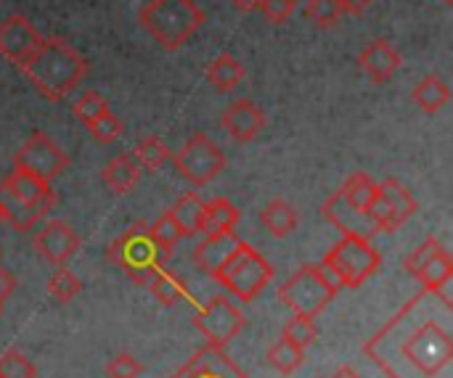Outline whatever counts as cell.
Masks as SVG:
<instances>
[{
	"instance_id": "obj_1",
	"label": "cell",
	"mask_w": 453,
	"mask_h": 378,
	"mask_svg": "<svg viewBox=\"0 0 453 378\" xmlns=\"http://www.w3.org/2000/svg\"><path fill=\"white\" fill-rule=\"evenodd\" d=\"M422 291L382 326L364 352L390 378H451L453 339L430 315H419Z\"/></svg>"
},
{
	"instance_id": "obj_2",
	"label": "cell",
	"mask_w": 453,
	"mask_h": 378,
	"mask_svg": "<svg viewBox=\"0 0 453 378\" xmlns=\"http://www.w3.org/2000/svg\"><path fill=\"white\" fill-rule=\"evenodd\" d=\"M48 101H64L88 74V61L61 37H42L40 48L19 66Z\"/></svg>"
},
{
	"instance_id": "obj_3",
	"label": "cell",
	"mask_w": 453,
	"mask_h": 378,
	"mask_svg": "<svg viewBox=\"0 0 453 378\" xmlns=\"http://www.w3.org/2000/svg\"><path fill=\"white\" fill-rule=\"evenodd\" d=\"M138 21L165 50H178L204 26L207 13L194 0H149Z\"/></svg>"
},
{
	"instance_id": "obj_4",
	"label": "cell",
	"mask_w": 453,
	"mask_h": 378,
	"mask_svg": "<svg viewBox=\"0 0 453 378\" xmlns=\"http://www.w3.org/2000/svg\"><path fill=\"white\" fill-rule=\"evenodd\" d=\"M109 262H114L117 268H122L130 281H135L138 286H146L149 276L159 268H165L173 257V252L157 246L149 236V223H135L133 228H127L119 238H114L106 249Z\"/></svg>"
},
{
	"instance_id": "obj_5",
	"label": "cell",
	"mask_w": 453,
	"mask_h": 378,
	"mask_svg": "<svg viewBox=\"0 0 453 378\" xmlns=\"http://www.w3.org/2000/svg\"><path fill=\"white\" fill-rule=\"evenodd\" d=\"M321 265L332 273L340 289H361L382 265L380 249L372 238L364 236H342L321 260Z\"/></svg>"
},
{
	"instance_id": "obj_6",
	"label": "cell",
	"mask_w": 453,
	"mask_h": 378,
	"mask_svg": "<svg viewBox=\"0 0 453 378\" xmlns=\"http://www.w3.org/2000/svg\"><path fill=\"white\" fill-rule=\"evenodd\" d=\"M340 294V284L324 265H305L279 286V302L295 315L316 318Z\"/></svg>"
},
{
	"instance_id": "obj_7",
	"label": "cell",
	"mask_w": 453,
	"mask_h": 378,
	"mask_svg": "<svg viewBox=\"0 0 453 378\" xmlns=\"http://www.w3.org/2000/svg\"><path fill=\"white\" fill-rule=\"evenodd\" d=\"M228 294H234L242 302H252L271 281H273V268L271 262L250 244H239L228 260L220 265L215 278Z\"/></svg>"
},
{
	"instance_id": "obj_8",
	"label": "cell",
	"mask_w": 453,
	"mask_h": 378,
	"mask_svg": "<svg viewBox=\"0 0 453 378\" xmlns=\"http://www.w3.org/2000/svg\"><path fill=\"white\" fill-rule=\"evenodd\" d=\"M173 164L191 185H207L226 170V154L210 135L196 132L173 156Z\"/></svg>"
},
{
	"instance_id": "obj_9",
	"label": "cell",
	"mask_w": 453,
	"mask_h": 378,
	"mask_svg": "<svg viewBox=\"0 0 453 378\" xmlns=\"http://www.w3.org/2000/svg\"><path fill=\"white\" fill-rule=\"evenodd\" d=\"M247 326L244 313L228 297H212L204 307L196 310L194 329L204 336L212 347H228Z\"/></svg>"
},
{
	"instance_id": "obj_10",
	"label": "cell",
	"mask_w": 453,
	"mask_h": 378,
	"mask_svg": "<svg viewBox=\"0 0 453 378\" xmlns=\"http://www.w3.org/2000/svg\"><path fill=\"white\" fill-rule=\"evenodd\" d=\"M13 167L27 170L29 175H37L40 180H53L58 175H64V170L69 167V156L66 151L42 130L32 132L29 140L13 154Z\"/></svg>"
},
{
	"instance_id": "obj_11",
	"label": "cell",
	"mask_w": 453,
	"mask_h": 378,
	"mask_svg": "<svg viewBox=\"0 0 453 378\" xmlns=\"http://www.w3.org/2000/svg\"><path fill=\"white\" fill-rule=\"evenodd\" d=\"M32 244H35V252L48 265L61 268V265H66L77 254L80 233L69 223H64V220H48V223L40 225V231L35 233Z\"/></svg>"
},
{
	"instance_id": "obj_12",
	"label": "cell",
	"mask_w": 453,
	"mask_h": 378,
	"mask_svg": "<svg viewBox=\"0 0 453 378\" xmlns=\"http://www.w3.org/2000/svg\"><path fill=\"white\" fill-rule=\"evenodd\" d=\"M40 32L24 13H11L5 21H0V56L11 64L21 66L40 48Z\"/></svg>"
},
{
	"instance_id": "obj_13",
	"label": "cell",
	"mask_w": 453,
	"mask_h": 378,
	"mask_svg": "<svg viewBox=\"0 0 453 378\" xmlns=\"http://www.w3.org/2000/svg\"><path fill=\"white\" fill-rule=\"evenodd\" d=\"M321 215L324 220H329L342 236H364V238H374L380 233V228L374 225V220L366 215V212H358L353 209L345 199H342V191H334L326 204L321 207Z\"/></svg>"
},
{
	"instance_id": "obj_14",
	"label": "cell",
	"mask_w": 453,
	"mask_h": 378,
	"mask_svg": "<svg viewBox=\"0 0 453 378\" xmlns=\"http://www.w3.org/2000/svg\"><path fill=\"white\" fill-rule=\"evenodd\" d=\"M178 378H250L228 355L223 347L204 344L178 374Z\"/></svg>"
},
{
	"instance_id": "obj_15",
	"label": "cell",
	"mask_w": 453,
	"mask_h": 378,
	"mask_svg": "<svg viewBox=\"0 0 453 378\" xmlns=\"http://www.w3.org/2000/svg\"><path fill=\"white\" fill-rule=\"evenodd\" d=\"M220 125H223V130L231 135V140H236V143H250V140H255V138L263 132V127H265V114H263L250 98H242V101H234V103L223 111Z\"/></svg>"
},
{
	"instance_id": "obj_16",
	"label": "cell",
	"mask_w": 453,
	"mask_h": 378,
	"mask_svg": "<svg viewBox=\"0 0 453 378\" xmlns=\"http://www.w3.org/2000/svg\"><path fill=\"white\" fill-rule=\"evenodd\" d=\"M358 64H361V69L366 72V77H369L372 82L385 85V82H390V79L398 74L403 58H401V53H398L388 40L380 37V40H372V42L361 50Z\"/></svg>"
},
{
	"instance_id": "obj_17",
	"label": "cell",
	"mask_w": 453,
	"mask_h": 378,
	"mask_svg": "<svg viewBox=\"0 0 453 378\" xmlns=\"http://www.w3.org/2000/svg\"><path fill=\"white\" fill-rule=\"evenodd\" d=\"M239 244H242V238H239L234 231L210 233V236L194 249V265H196L204 276L215 278V273L220 270V265L228 260V254H231Z\"/></svg>"
},
{
	"instance_id": "obj_18",
	"label": "cell",
	"mask_w": 453,
	"mask_h": 378,
	"mask_svg": "<svg viewBox=\"0 0 453 378\" xmlns=\"http://www.w3.org/2000/svg\"><path fill=\"white\" fill-rule=\"evenodd\" d=\"M13 199L24 201V204H45V201H56V193L50 188L48 180H40L37 175H29L27 170L13 167L5 178L3 185Z\"/></svg>"
},
{
	"instance_id": "obj_19",
	"label": "cell",
	"mask_w": 453,
	"mask_h": 378,
	"mask_svg": "<svg viewBox=\"0 0 453 378\" xmlns=\"http://www.w3.org/2000/svg\"><path fill=\"white\" fill-rule=\"evenodd\" d=\"M56 201H45V204H24L19 199H13L5 188H0V207H3V220H8L16 231L29 233L40 220H45V215L53 209Z\"/></svg>"
},
{
	"instance_id": "obj_20",
	"label": "cell",
	"mask_w": 453,
	"mask_h": 378,
	"mask_svg": "<svg viewBox=\"0 0 453 378\" xmlns=\"http://www.w3.org/2000/svg\"><path fill=\"white\" fill-rule=\"evenodd\" d=\"M101 180L111 193L125 196L138 185L141 167L135 164V159L130 154H122V156H114L111 162H106V167L101 170Z\"/></svg>"
},
{
	"instance_id": "obj_21",
	"label": "cell",
	"mask_w": 453,
	"mask_h": 378,
	"mask_svg": "<svg viewBox=\"0 0 453 378\" xmlns=\"http://www.w3.org/2000/svg\"><path fill=\"white\" fill-rule=\"evenodd\" d=\"M260 223L273 238H287L297 228V209L284 199H271L260 212Z\"/></svg>"
},
{
	"instance_id": "obj_22",
	"label": "cell",
	"mask_w": 453,
	"mask_h": 378,
	"mask_svg": "<svg viewBox=\"0 0 453 378\" xmlns=\"http://www.w3.org/2000/svg\"><path fill=\"white\" fill-rule=\"evenodd\" d=\"M411 101L425 111V114H438L449 106L451 101V90L449 85L435 77V74H427L417 82V87L411 90Z\"/></svg>"
},
{
	"instance_id": "obj_23",
	"label": "cell",
	"mask_w": 453,
	"mask_h": 378,
	"mask_svg": "<svg viewBox=\"0 0 453 378\" xmlns=\"http://www.w3.org/2000/svg\"><path fill=\"white\" fill-rule=\"evenodd\" d=\"M173 220L178 223L183 236H196L204 233V201L196 193H183L173 209H170Z\"/></svg>"
},
{
	"instance_id": "obj_24",
	"label": "cell",
	"mask_w": 453,
	"mask_h": 378,
	"mask_svg": "<svg viewBox=\"0 0 453 378\" xmlns=\"http://www.w3.org/2000/svg\"><path fill=\"white\" fill-rule=\"evenodd\" d=\"M207 79L218 93H231L236 90V85L244 79V66L236 56L231 53H220L210 66H207Z\"/></svg>"
},
{
	"instance_id": "obj_25",
	"label": "cell",
	"mask_w": 453,
	"mask_h": 378,
	"mask_svg": "<svg viewBox=\"0 0 453 378\" xmlns=\"http://www.w3.org/2000/svg\"><path fill=\"white\" fill-rule=\"evenodd\" d=\"M146 289H149L151 297H154L159 305H165V307H173V305H178L180 299L188 297L186 284H183L180 278H175V273H170V270H165V268H159V270H154V273L149 276Z\"/></svg>"
},
{
	"instance_id": "obj_26",
	"label": "cell",
	"mask_w": 453,
	"mask_h": 378,
	"mask_svg": "<svg viewBox=\"0 0 453 378\" xmlns=\"http://www.w3.org/2000/svg\"><path fill=\"white\" fill-rule=\"evenodd\" d=\"M342 191V199L358 209V212H369V207L374 204V199L380 196V183H374L366 172H353L345 185L340 188Z\"/></svg>"
},
{
	"instance_id": "obj_27",
	"label": "cell",
	"mask_w": 453,
	"mask_h": 378,
	"mask_svg": "<svg viewBox=\"0 0 453 378\" xmlns=\"http://www.w3.org/2000/svg\"><path fill=\"white\" fill-rule=\"evenodd\" d=\"M380 193H382V196L388 199V204L393 207L398 225L409 223V220L417 215V209H419V204H417L414 193H411L401 180H395V178L382 180V183H380Z\"/></svg>"
},
{
	"instance_id": "obj_28",
	"label": "cell",
	"mask_w": 453,
	"mask_h": 378,
	"mask_svg": "<svg viewBox=\"0 0 453 378\" xmlns=\"http://www.w3.org/2000/svg\"><path fill=\"white\" fill-rule=\"evenodd\" d=\"M130 156L135 159L138 167H143V170H149V172H159V170L173 159L167 143H165L162 138H157V135H146V138L135 146V151H133Z\"/></svg>"
},
{
	"instance_id": "obj_29",
	"label": "cell",
	"mask_w": 453,
	"mask_h": 378,
	"mask_svg": "<svg viewBox=\"0 0 453 378\" xmlns=\"http://www.w3.org/2000/svg\"><path fill=\"white\" fill-rule=\"evenodd\" d=\"M239 209L228 199H212L204 204V233H218V231H234L239 223Z\"/></svg>"
},
{
	"instance_id": "obj_30",
	"label": "cell",
	"mask_w": 453,
	"mask_h": 378,
	"mask_svg": "<svg viewBox=\"0 0 453 378\" xmlns=\"http://www.w3.org/2000/svg\"><path fill=\"white\" fill-rule=\"evenodd\" d=\"M45 289H48V294H50L58 305H66V302H74V299L82 294V281H80L66 265H61V268H56V270L50 273Z\"/></svg>"
},
{
	"instance_id": "obj_31",
	"label": "cell",
	"mask_w": 453,
	"mask_h": 378,
	"mask_svg": "<svg viewBox=\"0 0 453 378\" xmlns=\"http://www.w3.org/2000/svg\"><path fill=\"white\" fill-rule=\"evenodd\" d=\"M419 284H422V289L425 291H433V289H438L443 281H449L453 278V260H451V252L443 246L417 276H414Z\"/></svg>"
},
{
	"instance_id": "obj_32",
	"label": "cell",
	"mask_w": 453,
	"mask_h": 378,
	"mask_svg": "<svg viewBox=\"0 0 453 378\" xmlns=\"http://www.w3.org/2000/svg\"><path fill=\"white\" fill-rule=\"evenodd\" d=\"M265 360H268V366L276 368L281 376H289V374H295V371L305 363V350H300V347L289 344L287 339H281V342H276V344L268 350Z\"/></svg>"
},
{
	"instance_id": "obj_33",
	"label": "cell",
	"mask_w": 453,
	"mask_h": 378,
	"mask_svg": "<svg viewBox=\"0 0 453 378\" xmlns=\"http://www.w3.org/2000/svg\"><path fill=\"white\" fill-rule=\"evenodd\" d=\"M305 16L316 21L319 26H334L342 16H348L345 0H308Z\"/></svg>"
},
{
	"instance_id": "obj_34",
	"label": "cell",
	"mask_w": 453,
	"mask_h": 378,
	"mask_svg": "<svg viewBox=\"0 0 453 378\" xmlns=\"http://www.w3.org/2000/svg\"><path fill=\"white\" fill-rule=\"evenodd\" d=\"M316 336H319V329H316L313 318H308V315H295V318L287 321L284 336H281V339H287L289 344L305 350V347H311V344L316 342Z\"/></svg>"
},
{
	"instance_id": "obj_35",
	"label": "cell",
	"mask_w": 453,
	"mask_h": 378,
	"mask_svg": "<svg viewBox=\"0 0 453 378\" xmlns=\"http://www.w3.org/2000/svg\"><path fill=\"white\" fill-rule=\"evenodd\" d=\"M149 236H151V241H154L157 246H162V249H167V252H173L175 244L183 238V233H180V228H178V223L173 220L170 212H165L157 223L149 225Z\"/></svg>"
},
{
	"instance_id": "obj_36",
	"label": "cell",
	"mask_w": 453,
	"mask_h": 378,
	"mask_svg": "<svg viewBox=\"0 0 453 378\" xmlns=\"http://www.w3.org/2000/svg\"><path fill=\"white\" fill-rule=\"evenodd\" d=\"M72 111L88 125L90 119H96V117H101V114H106V111H111L109 109V103L96 93V90H85V93H80L77 95V101L72 103Z\"/></svg>"
},
{
	"instance_id": "obj_37",
	"label": "cell",
	"mask_w": 453,
	"mask_h": 378,
	"mask_svg": "<svg viewBox=\"0 0 453 378\" xmlns=\"http://www.w3.org/2000/svg\"><path fill=\"white\" fill-rule=\"evenodd\" d=\"M0 376L3 378H37V368L29 358H24L16 350H8L0 358Z\"/></svg>"
},
{
	"instance_id": "obj_38",
	"label": "cell",
	"mask_w": 453,
	"mask_h": 378,
	"mask_svg": "<svg viewBox=\"0 0 453 378\" xmlns=\"http://www.w3.org/2000/svg\"><path fill=\"white\" fill-rule=\"evenodd\" d=\"M441 249H443L441 238H435V236L425 238V241H422V244H419V246H417V249L403 260V270H406V273H411V276H417V273H419V270H422V268H425V265H427V262H430Z\"/></svg>"
},
{
	"instance_id": "obj_39",
	"label": "cell",
	"mask_w": 453,
	"mask_h": 378,
	"mask_svg": "<svg viewBox=\"0 0 453 378\" xmlns=\"http://www.w3.org/2000/svg\"><path fill=\"white\" fill-rule=\"evenodd\" d=\"M88 132L98 143H111V140H117L122 135V122L111 111H106V114H101V117H96V119L88 122Z\"/></svg>"
},
{
	"instance_id": "obj_40",
	"label": "cell",
	"mask_w": 453,
	"mask_h": 378,
	"mask_svg": "<svg viewBox=\"0 0 453 378\" xmlns=\"http://www.w3.org/2000/svg\"><path fill=\"white\" fill-rule=\"evenodd\" d=\"M141 371H143V363L130 352H119L106 363V378H138Z\"/></svg>"
},
{
	"instance_id": "obj_41",
	"label": "cell",
	"mask_w": 453,
	"mask_h": 378,
	"mask_svg": "<svg viewBox=\"0 0 453 378\" xmlns=\"http://www.w3.org/2000/svg\"><path fill=\"white\" fill-rule=\"evenodd\" d=\"M257 8L271 24H284L297 8V0H257Z\"/></svg>"
},
{
	"instance_id": "obj_42",
	"label": "cell",
	"mask_w": 453,
	"mask_h": 378,
	"mask_svg": "<svg viewBox=\"0 0 453 378\" xmlns=\"http://www.w3.org/2000/svg\"><path fill=\"white\" fill-rule=\"evenodd\" d=\"M16 291V276L0 265V305H5Z\"/></svg>"
},
{
	"instance_id": "obj_43",
	"label": "cell",
	"mask_w": 453,
	"mask_h": 378,
	"mask_svg": "<svg viewBox=\"0 0 453 378\" xmlns=\"http://www.w3.org/2000/svg\"><path fill=\"white\" fill-rule=\"evenodd\" d=\"M348 3V13H353V16H361L374 0H345Z\"/></svg>"
},
{
	"instance_id": "obj_44",
	"label": "cell",
	"mask_w": 453,
	"mask_h": 378,
	"mask_svg": "<svg viewBox=\"0 0 453 378\" xmlns=\"http://www.w3.org/2000/svg\"><path fill=\"white\" fill-rule=\"evenodd\" d=\"M231 5H236L239 11H252L257 8V0H231Z\"/></svg>"
},
{
	"instance_id": "obj_45",
	"label": "cell",
	"mask_w": 453,
	"mask_h": 378,
	"mask_svg": "<svg viewBox=\"0 0 453 378\" xmlns=\"http://www.w3.org/2000/svg\"><path fill=\"white\" fill-rule=\"evenodd\" d=\"M329 378H361V376H358V374H356V371H353L350 366H342V368H340V371H337L334 376H329Z\"/></svg>"
},
{
	"instance_id": "obj_46",
	"label": "cell",
	"mask_w": 453,
	"mask_h": 378,
	"mask_svg": "<svg viewBox=\"0 0 453 378\" xmlns=\"http://www.w3.org/2000/svg\"><path fill=\"white\" fill-rule=\"evenodd\" d=\"M0 223H5V220H3V207H0Z\"/></svg>"
},
{
	"instance_id": "obj_47",
	"label": "cell",
	"mask_w": 453,
	"mask_h": 378,
	"mask_svg": "<svg viewBox=\"0 0 453 378\" xmlns=\"http://www.w3.org/2000/svg\"><path fill=\"white\" fill-rule=\"evenodd\" d=\"M443 3H446V5H453V0H443Z\"/></svg>"
},
{
	"instance_id": "obj_48",
	"label": "cell",
	"mask_w": 453,
	"mask_h": 378,
	"mask_svg": "<svg viewBox=\"0 0 453 378\" xmlns=\"http://www.w3.org/2000/svg\"><path fill=\"white\" fill-rule=\"evenodd\" d=\"M0 315H3V305H0Z\"/></svg>"
},
{
	"instance_id": "obj_49",
	"label": "cell",
	"mask_w": 453,
	"mask_h": 378,
	"mask_svg": "<svg viewBox=\"0 0 453 378\" xmlns=\"http://www.w3.org/2000/svg\"><path fill=\"white\" fill-rule=\"evenodd\" d=\"M0 378H3V376H0Z\"/></svg>"
}]
</instances>
